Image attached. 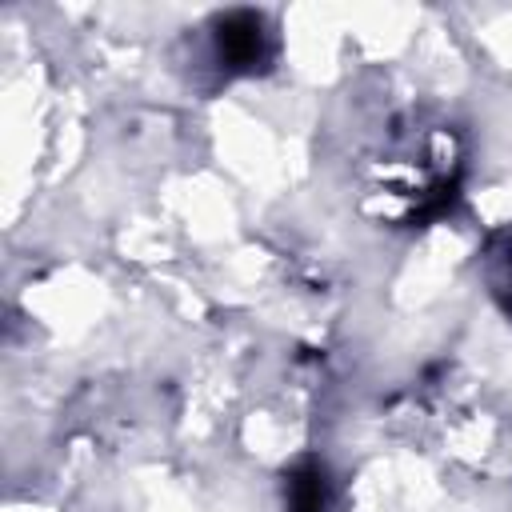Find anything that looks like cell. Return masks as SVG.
Returning <instances> with one entry per match:
<instances>
[{
	"label": "cell",
	"mask_w": 512,
	"mask_h": 512,
	"mask_svg": "<svg viewBox=\"0 0 512 512\" xmlns=\"http://www.w3.org/2000/svg\"><path fill=\"white\" fill-rule=\"evenodd\" d=\"M484 280L500 312L512 320V224L484 240Z\"/></svg>",
	"instance_id": "cell-3"
},
{
	"label": "cell",
	"mask_w": 512,
	"mask_h": 512,
	"mask_svg": "<svg viewBox=\"0 0 512 512\" xmlns=\"http://www.w3.org/2000/svg\"><path fill=\"white\" fill-rule=\"evenodd\" d=\"M332 472L324 460L304 456L284 476V512H332Z\"/></svg>",
	"instance_id": "cell-2"
},
{
	"label": "cell",
	"mask_w": 512,
	"mask_h": 512,
	"mask_svg": "<svg viewBox=\"0 0 512 512\" xmlns=\"http://www.w3.org/2000/svg\"><path fill=\"white\" fill-rule=\"evenodd\" d=\"M212 52H216L220 68L232 76L264 72L272 64V52H276L268 16L252 12V8H232V12L216 16L212 20Z\"/></svg>",
	"instance_id": "cell-1"
}]
</instances>
